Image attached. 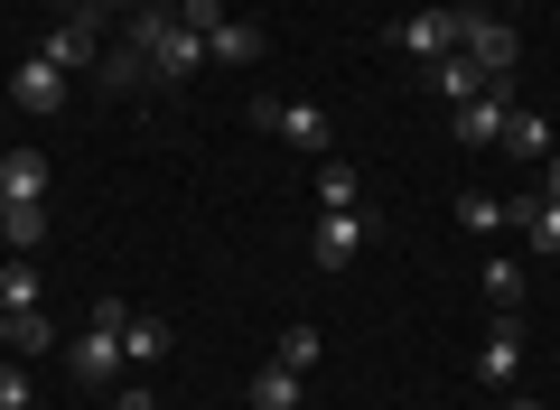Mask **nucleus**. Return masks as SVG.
I'll use <instances>...</instances> for the list:
<instances>
[{
    "mask_svg": "<svg viewBox=\"0 0 560 410\" xmlns=\"http://www.w3.org/2000/svg\"><path fill=\"white\" fill-rule=\"evenodd\" d=\"M121 47L150 66V84H187L206 66V38H197V28H178V10H160V0H140L131 20H121Z\"/></svg>",
    "mask_w": 560,
    "mask_h": 410,
    "instance_id": "1",
    "label": "nucleus"
},
{
    "mask_svg": "<svg viewBox=\"0 0 560 410\" xmlns=\"http://www.w3.org/2000/svg\"><path fill=\"white\" fill-rule=\"evenodd\" d=\"M66 373H75V383H121V373H131V354H121V327H113V317H84V336L66 345Z\"/></svg>",
    "mask_w": 560,
    "mask_h": 410,
    "instance_id": "2",
    "label": "nucleus"
},
{
    "mask_svg": "<svg viewBox=\"0 0 560 410\" xmlns=\"http://www.w3.org/2000/svg\"><path fill=\"white\" fill-rule=\"evenodd\" d=\"M364 243H374V215H364V206H327L318 234H308V261H318V271H346Z\"/></svg>",
    "mask_w": 560,
    "mask_h": 410,
    "instance_id": "3",
    "label": "nucleus"
},
{
    "mask_svg": "<svg viewBox=\"0 0 560 410\" xmlns=\"http://www.w3.org/2000/svg\"><path fill=\"white\" fill-rule=\"evenodd\" d=\"M467 57L486 66V84H514V66H523L514 20H495V10H467Z\"/></svg>",
    "mask_w": 560,
    "mask_h": 410,
    "instance_id": "4",
    "label": "nucleus"
},
{
    "mask_svg": "<svg viewBox=\"0 0 560 410\" xmlns=\"http://www.w3.org/2000/svg\"><path fill=\"white\" fill-rule=\"evenodd\" d=\"M253 121H261V131H280V150H308V159L337 140V121H327L318 103H253Z\"/></svg>",
    "mask_w": 560,
    "mask_h": 410,
    "instance_id": "5",
    "label": "nucleus"
},
{
    "mask_svg": "<svg viewBox=\"0 0 560 410\" xmlns=\"http://www.w3.org/2000/svg\"><path fill=\"white\" fill-rule=\"evenodd\" d=\"M393 38L411 47V57H430V66H440V57H458V47H467V10H448V0H440V10H411V20H401Z\"/></svg>",
    "mask_w": 560,
    "mask_h": 410,
    "instance_id": "6",
    "label": "nucleus"
},
{
    "mask_svg": "<svg viewBox=\"0 0 560 410\" xmlns=\"http://www.w3.org/2000/svg\"><path fill=\"white\" fill-rule=\"evenodd\" d=\"M38 57H57L66 75H75V66H94V57H103V10H66V20L47 28V47H38Z\"/></svg>",
    "mask_w": 560,
    "mask_h": 410,
    "instance_id": "7",
    "label": "nucleus"
},
{
    "mask_svg": "<svg viewBox=\"0 0 560 410\" xmlns=\"http://www.w3.org/2000/svg\"><path fill=\"white\" fill-rule=\"evenodd\" d=\"M10 103L47 121V113L66 103V66H57V57H20V75H10Z\"/></svg>",
    "mask_w": 560,
    "mask_h": 410,
    "instance_id": "8",
    "label": "nucleus"
},
{
    "mask_svg": "<svg viewBox=\"0 0 560 410\" xmlns=\"http://www.w3.org/2000/svg\"><path fill=\"white\" fill-rule=\"evenodd\" d=\"M477 383L486 391H514L523 383V327H514V317H495V336L477 345Z\"/></svg>",
    "mask_w": 560,
    "mask_h": 410,
    "instance_id": "9",
    "label": "nucleus"
},
{
    "mask_svg": "<svg viewBox=\"0 0 560 410\" xmlns=\"http://www.w3.org/2000/svg\"><path fill=\"white\" fill-rule=\"evenodd\" d=\"M47 187H57V177H47V150H0V196H10V206H47Z\"/></svg>",
    "mask_w": 560,
    "mask_h": 410,
    "instance_id": "10",
    "label": "nucleus"
},
{
    "mask_svg": "<svg viewBox=\"0 0 560 410\" xmlns=\"http://www.w3.org/2000/svg\"><path fill=\"white\" fill-rule=\"evenodd\" d=\"M504 224H514L541 261H560V206H551V196H504Z\"/></svg>",
    "mask_w": 560,
    "mask_h": 410,
    "instance_id": "11",
    "label": "nucleus"
},
{
    "mask_svg": "<svg viewBox=\"0 0 560 410\" xmlns=\"http://www.w3.org/2000/svg\"><path fill=\"white\" fill-rule=\"evenodd\" d=\"M504 113H514V94L486 84L477 103H458V140H467V150H495V140H504Z\"/></svg>",
    "mask_w": 560,
    "mask_h": 410,
    "instance_id": "12",
    "label": "nucleus"
},
{
    "mask_svg": "<svg viewBox=\"0 0 560 410\" xmlns=\"http://www.w3.org/2000/svg\"><path fill=\"white\" fill-rule=\"evenodd\" d=\"M121 354H131V373H140V364H160V354H168V317L131 308V317H121Z\"/></svg>",
    "mask_w": 560,
    "mask_h": 410,
    "instance_id": "13",
    "label": "nucleus"
},
{
    "mask_svg": "<svg viewBox=\"0 0 560 410\" xmlns=\"http://www.w3.org/2000/svg\"><path fill=\"white\" fill-rule=\"evenodd\" d=\"M477 290H486V308H495V317H514L523 308V290H533V280H523V261H486V271H477Z\"/></svg>",
    "mask_w": 560,
    "mask_h": 410,
    "instance_id": "14",
    "label": "nucleus"
},
{
    "mask_svg": "<svg viewBox=\"0 0 560 410\" xmlns=\"http://www.w3.org/2000/svg\"><path fill=\"white\" fill-rule=\"evenodd\" d=\"M300 401H308V373H290V364L253 373V410H300Z\"/></svg>",
    "mask_w": 560,
    "mask_h": 410,
    "instance_id": "15",
    "label": "nucleus"
},
{
    "mask_svg": "<svg viewBox=\"0 0 560 410\" xmlns=\"http://www.w3.org/2000/svg\"><path fill=\"white\" fill-rule=\"evenodd\" d=\"M551 113H523V103H514V113H504V150H514V159H551Z\"/></svg>",
    "mask_w": 560,
    "mask_h": 410,
    "instance_id": "16",
    "label": "nucleus"
},
{
    "mask_svg": "<svg viewBox=\"0 0 560 410\" xmlns=\"http://www.w3.org/2000/svg\"><path fill=\"white\" fill-rule=\"evenodd\" d=\"M430 75H440V103H448V113L486 94V66H477V57H440V66H430Z\"/></svg>",
    "mask_w": 560,
    "mask_h": 410,
    "instance_id": "17",
    "label": "nucleus"
},
{
    "mask_svg": "<svg viewBox=\"0 0 560 410\" xmlns=\"http://www.w3.org/2000/svg\"><path fill=\"white\" fill-rule=\"evenodd\" d=\"M261 57V28L253 20H224L215 38H206V66H253Z\"/></svg>",
    "mask_w": 560,
    "mask_h": 410,
    "instance_id": "18",
    "label": "nucleus"
},
{
    "mask_svg": "<svg viewBox=\"0 0 560 410\" xmlns=\"http://www.w3.org/2000/svg\"><path fill=\"white\" fill-rule=\"evenodd\" d=\"M0 308H38V261H28V253L0 261Z\"/></svg>",
    "mask_w": 560,
    "mask_h": 410,
    "instance_id": "19",
    "label": "nucleus"
},
{
    "mask_svg": "<svg viewBox=\"0 0 560 410\" xmlns=\"http://www.w3.org/2000/svg\"><path fill=\"white\" fill-rule=\"evenodd\" d=\"M0 243H10V253H38L47 243V206H10V215H0Z\"/></svg>",
    "mask_w": 560,
    "mask_h": 410,
    "instance_id": "20",
    "label": "nucleus"
},
{
    "mask_svg": "<svg viewBox=\"0 0 560 410\" xmlns=\"http://www.w3.org/2000/svg\"><path fill=\"white\" fill-rule=\"evenodd\" d=\"M47 345H57L47 308H10V354H47Z\"/></svg>",
    "mask_w": 560,
    "mask_h": 410,
    "instance_id": "21",
    "label": "nucleus"
},
{
    "mask_svg": "<svg viewBox=\"0 0 560 410\" xmlns=\"http://www.w3.org/2000/svg\"><path fill=\"white\" fill-rule=\"evenodd\" d=\"M458 224H467V234H504V196L467 187V196H458Z\"/></svg>",
    "mask_w": 560,
    "mask_h": 410,
    "instance_id": "22",
    "label": "nucleus"
},
{
    "mask_svg": "<svg viewBox=\"0 0 560 410\" xmlns=\"http://www.w3.org/2000/svg\"><path fill=\"white\" fill-rule=\"evenodd\" d=\"M318 327H308V317H300V327H280V364H290V373H318Z\"/></svg>",
    "mask_w": 560,
    "mask_h": 410,
    "instance_id": "23",
    "label": "nucleus"
},
{
    "mask_svg": "<svg viewBox=\"0 0 560 410\" xmlns=\"http://www.w3.org/2000/svg\"><path fill=\"white\" fill-rule=\"evenodd\" d=\"M318 206H355V168L346 159H318Z\"/></svg>",
    "mask_w": 560,
    "mask_h": 410,
    "instance_id": "24",
    "label": "nucleus"
},
{
    "mask_svg": "<svg viewBox=\"0 0 560 410\" xmlns=\"http://www.w3.org/2000/svg\"><path fill=\"white\" fill-rule=\"evenodd\" d=\"M224 20H234V10H224V0H178V28H197V38H215Z\"/></svg>",
    "mask_w": 560,
    "mask_h": 410,
    "instance_id": "25",
    "label": "nucleus"
},
{
    "mask_svg": "<svg viewBox=\"0 0 560 410\" xmlns=\"http://www.w3.org/2000/svg\"><path fill=\"white\" fill-rule=\"evenodd\" d=\"M103 84H113V94H131V84H150V66H140L131 47H113V57H103Z\"/></svg>",
    "mask_w": 560,
    "mask_h": 410,
    "instance_id": "26",
    "label": "nucleus"
},
{
    "mask_svg": "<svg viewBox=\"0 0 560 410\" xmlns=\"http://www.w3.org/2000/svg\"><path fill=\"white\" fill-rule=\"evenodd\" d=\"M0 410H38V391H28L20 364H0Z\"/></svg>",
    "mask_w": 560,
    "mask_h": 410,
    "instance_id": "27",
    "label": "nucleus"
},
{
    "mask_svg": "<svg viewBox=\"0 0 560 410\" xmlns=\"http://www.w3.org/2000/svg\"><path fill=\"white\" fill-rule=\"evenodd\" d=\"M541 196H551V206H560V150L541 159Z\"/></svg>",
    "mask_w": 560,
    "mask_h": 410,
    "instance_id": "28",
    "label": "nucleus"
},
{
    "mask_svg": "<svg viewBox=\"0 0 560 410\" xmlns=\"http://www.w3.org/2000/svg\"><path fill=\"white\" fill-rule=\"evenodd\" d=\"M84 10H103V20H131V10H140V0H84Z\"/></svg>",
    "mask_w": 560,
    "mask_h": 410,
    "instance_id": "29",
    "label": "nucleus"
},
{
    "mask_svg": "<svg viewBox=\"0 0 560 410\" xmlns=\"http://www.w3.org/2000/svg\"><path fill=\"white\" fill-rule=\"evenodd\" d=\"M113 410H150V391H140V383H121V401Z\"/></svg>",
    "mask_w": 560,
    "mask_h": 410,
    "instance_id": "30",
    "label": "nucleus"
},
{
    "mask_svg": "<svg viewBox=\"0 0 560 410\" xmlns=\"http://www.w3.org/2000/svg\"><path fill=\"white\" fill-rule=\"evenodd\" d=\"M0 354H10V308H0Z\"/></svg>",
    "mask_w": 560,
    "mask_h": 410,
    "instance_id": "31",
    "label": "nucleus"
},
{
    "mask_svg": "<svg viewBox=\"0 0 560 410\" xmlns=\"http://www.w3.org/2000/svg\"><path fill=\"white\" fill-rule=\"evenodd\" d=\"M504 410H541V401H523V391H514V401H504Z\"/></svg>",
    "mask_w": 560,
    "mask_h": 410,
    "instance_id": "32",
    "label": "nucleus"
},
{
    "mask_svg": "<svg viewBox=\"0 0 560 410\" xmlns=\"http://www.w3.org/2000/svg\"><path fill=\"white\" fill-rule=\"evenodd\" d=\"M448 10H486V0H448Z\"/></svg>",
    "mask_w": 560,
    "mask_h": 410,
    "instance_id": "33",
    "label": "nucleus"
},
{
    "mask_svg": "<svg viewBox=\"0 0 560 410\" xmlns=\"http://www.w3.org/2000/svg\"><path fill=\"white\" fill-rule=\"evenodd\" d=\"M504 10H533V0H504Z\"/></svg>",
    "mask_w": 560,
    "mask_h": 410,
    "instance_id": "34",
    "label": "nucleus"
},
{
    "mask_svg": "<svg viewBox=\"0 0 560 410\" xmlns=\"http://www.w3.org/2000/svg\"><path fill=\"white\" fill-rule=\"evenodd\" d=\"M0 215H10V196H0Z\"/></svg>",
    "mask_w": 560,
    "mask_h": 410,
    "instance_id": "35",
    "label": "nucleus"
},
{
    "mask_svg": "<svg viewBox=\"0 0 560 410\" xmlns=\"http://www.w3.org/2000/svg\"><path fill=\"white\" fill-rule=\"evenodd\" d=\"M66 10H84V0H66Z\"/></svg>",
    "mask_w": 560,
    "mask_h": 410,
    "instance_id": "36",
    "label": "nucleus"
},
{
    "mask_svg": "<svg viewBox=\"0 0 560 410\" xmlns=\"http://www.w3.org/2000/svg\"><path fill=\"white\" fill-rule=\"evenodd\" d=\"M551 131H560V113H551Z\"/></svg>",
    "mask_w": 560,
    "mask_h": 410,
    "instance_id": "37",
    "label": "nucleus"
}]
</instances>
